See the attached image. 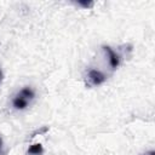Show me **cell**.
<instances>
[{
	"label": "cell",
	"mask_w": 155,
	"mask_h": 155,
	"mask_svg": "<svg viewBox=\"0 0 155 155\" xmlns=\"http://www.w3.org/2000/svg\"><path fill=\"white\" fill-rule=\"evenodd\" d=\"M1 76H2V73H1V70H0V80H1Z\"/></svg>",
	"instance_id": "cell-8"
},
{
	"label": "cell",
	"mask_w": 155,
	"mask_h": 155,
	"mask_svg": "<svg viewBox=\"0 0 155 155\" xmlns=\"http://www.w3.org/2000/svg\"><path fill=\"white\" fill-rule=\"evenodd\" d=\"M78 4L84 6V7H91L93 5V2H85V1H78Z\"/></svg>",
	"instance_id": "cell-5"
},
{
	"label": "cell",
	"mask_w": 155,
	"mask_h": 155,
	"mask_svg": "<svg viewBox=\"0 0 155 155\" xmlns=\"http://www.w3.org/2000/svg\"><path fill=\"white\" fill-rule=\"evenodd\" d=\"M1 147H2V139H1V137H0V150H1Z\"/></svg>",
	"instance_id": "cell-7"
},
{
	"label": "cell",
	"mask_w": 155,
	"mask_h": 155,
	"mask_svg": "<svg viewBox=\"0 0 155 155\" xmlns=\"http://www.w3.org/2000/svg\"><path fill=\"white\" fill-rule=\"evenodd\" d=\"M86 78L88 81V86H98V85H102L107 80L105 74L98 69H88Z\"/></svg>",
	"instance_id": "cell-2"
},
{
	"label": "cell",
	"mask_w": 155,
	"mask_h": 155,
	"mask_svg": "<svg viewBox=\"0 0 155 155\" xmlns=\"http://www.w3.org/2000/svg\"><path fill=\"white\" fill-rule=\"evenodd\" d=\"M42 153H44V148H42V145L40 143L33 144L28 149V154H30V155H41Z\"/></svg>",
	"instance_id": "cell-4"
},
{
	"label": "cell",
	"mask_w": 155,
	"mask_h": 155,
	"mask_svg": "<svg viewBox=\"0 0 155 155\" xmlns=\"http://www.w3.org/2000/svg\"><path fill=\"white\" fill-rule=\"evenodd\" d=\"M103 51L107 54V58H108V62H109V65L111 67V69H116L121 62L120 54L116 53L110 46H103Z\"/></svg>",
	"instance_id": "cell-3"
},
{
	"label": "cell",
	"mask_w": 155,
	"mask_h": 155,
	"mask_svg": "<svg viewBox=\"0 0 155 155\" xmlns=\"http://www.w3.org/2000/svg\"><path fill=\"white\" fill-rule=\"evenodd\" d=\"M34 96H35V93H34L33 88H30V87H23V88L15 96V98H13V101H12V105H13L16 109H18V110H23V109H25V108L28 107V104L33 101Z\"/></svg>",
	"instance_id": "cell-1"
},
{
	"label": "cell",
	"mask_w": 155,
	"mask_h": 155,
	"mask_svg": "<svg viewBox=\"0 0 155 155\" xmlns=\"http://www.w3.org/2000/svg\"><path fill=\"white\" fill-rule=\"evenodd\" d=\"M142 155H155V151H154V150H149V151H145V153H143Z\"/></svg>",
	"instance_id": "cell-6"
}]
</instances>
